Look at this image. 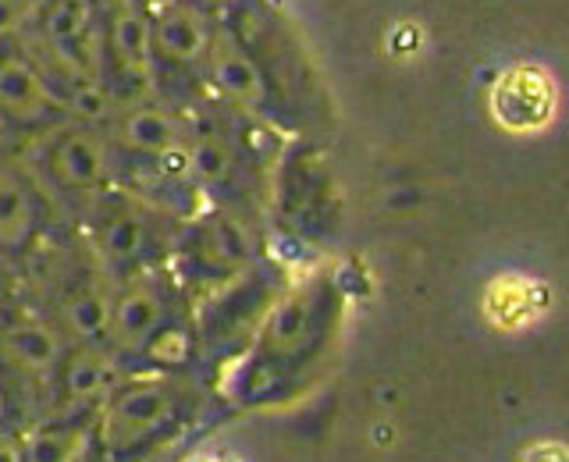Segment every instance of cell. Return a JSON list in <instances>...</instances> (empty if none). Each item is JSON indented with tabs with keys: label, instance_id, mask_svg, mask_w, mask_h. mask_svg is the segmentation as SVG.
I'll return each mask as SVG.
<instances>
[{
	"label": "cell",
	"instance_id": "obj_19",
	"mask_svg": "<svg viewBox=\"0 0 569 462\" xmlns=\"http://www.w3.org/2000/svg\"><path fill=\"white\" fill-rule=\"evenodd\" d=\"M189 349H192L189 331L164 324V328H160V331L150 338V345L142 349V352H147L150 360L164 363V366H178V363H186V360H189Z\"/></svg>",
	"mask_w": 569,
	"mask_h": 462
},
{
	"label": "cell",
	"instance_id": "obj_25",
	"mask_svg": "<svg viewBox=\"0 0 569 462\" xmlns=\"http://www.w3.org/2000/svg\"><path fill=\"white\" fill-rule=\"evenodd\" d=\"M103 4H118L121 8V4H132V0H103Z\"/></svg>",
	"mask_w": 569,
	"mask_h": 462
},
{
	"label": "cell",
	"instance_id": "obj_11",
	"mask_svg": "<svg viewBox=\"0 0 569 462\" xmlns=\"http://www.w3.org/2000/svg\"><path fill=\"white\" fill-rule=\"evenodd\" d=\"M210 40H213V32H210L207 14L196 8H171L153 26V47L178 64L203 61L210 50Z\"/></svg>",
	"mask_w": 569,
	"mask_h": 462
},
{
	"label": "cell",
	"instance_id": "obj_24",
	"mask_svg": "<svg viewBox=\"0 0 569 462\" xmlns=\"http://www.w3.org/2000/svg\"><path fill=\"white\" fill-rule=\"evenodd\" d=\"M4 413H8V402H4V391H0V420H4Z\"/></svg>",
	"mask_w": 569,
	"mask_h": 462
},
{
	"label": "cell",
	"instance_id": "obj_16",
	"mask_svg": "<svg viewBox=\"0 0 569 462\" xmlns=\"http://www.w3.org/2000/svg\"><path fill=\"white\" fill-rule=\"evenodd\" d=\"M100 249H103V257L114 263L139 260L142 249H147V224H142L139 213L132 210L111 213V218L100 224Z\"/></svg>",
	"mask_w": 569,
	"mask_h": 462
},
{
	"label": "cell",
	"instance_id": "obj_1",
	"mask_svg": "<svg viewBox=\"0 0 569 462\" xmlns=\"http://www.w3.org/2000/svg\"><path fill=\"white\" fill-rule=\"evenodd\" d=\"M178 413V395L168 381H136L107 395L97 441L111 452H132L157 438Z\"/></svg>",
	"mask_w": 569,
	"mask_h": 462
},
{
	"label": "cell",
	"instance_id": "obj_18",
	"mask_svg": "<svg viewBox=\"0 0 569 462\" xmlns=\"http://www.w3.org/2000/svg\"><path fill=\"white\" fill-rule=\"evenodd\" d=\"M189 168L203 182H228L236 171V150L221 135H203L189 147Z\"/></svg>",
	"mask_w": 569,
	"mask_h": 462
},
{
	"label": "cell",
	"instance_id": "obj_23",
	"mask_svg": "<svg viewBox=\"0 0 569 462\" xmlns=\"http://www.w3.org/2000/svg\"><path fill=\"white\" fill-rule=\"evenodd\" d=\"M0 462H26L22 459V438L0 431Z\"/></svg>",
	"mask_w": 569,
	"mask_h": 462
},
{
	"label": "cell",
	"instance_id": "obj_22",
	"mask_svg": "<svg viewBox=\"0 0 569 462\" xmlns=\"http://www.w3.org/2000/svg\"><path fill=\"white\" fill-rule=\"evenodd\" d=\"M50 4H53V0H14L18 14H22V22H40Z\"/></svg>",
	"mask_w": 569,
	"mask_h": 462
},
{
	"label": "cell",
	"instance_id": "obj_21",
	"mask_svg": "<svg viewBox=\"0 0 569 462\" xmlns=\"http://www.w3.org/2000/svg\"><path fill=\"white\" fill-rule=\"evenodd\" d=\"M22 29V14H18L14 0H0V36H11Z\"/></svg>",
	"mask_w": 569,
	"mask_h": 462
},
{
	"label": "cell",
	"instance_id": "obj_5",
	"mask_svg": "<svg viewBox=\"0 0 569 462\" xmlns=\"http://www.w3.org/2000/svg\"><path fill=\"white\" fill-rule=\"evenodd\" d=\"M114 139L121 150L139 157H168L186 147V124L164 107H136L114 124Z\"/></svg>",
	"mask_w": 569,
	"mask_h": 462
},
{
	"label": "cell",
	"instance_id": "obj_10",
	"mask_svg": "<svg viewBox=\"0 0 569 462\" xmlns=\"http://www.w3.org/2000/svg\"><path fill=\"white\" fill-rule=\"evenodd\" d=\"M97 449L93 423H40L22 438L26 462H89Z\"/></svg>",
	"mask_w": 569,
	"mask_h": 462
},
{
	"label": "cell",
	"instance_id": "obj_6",
	"mask_svg": "<svg viewBox=\"0 0 569 462\" xmlns=\"http://www.w3.org/2000/svg\"><path fill=\"white\" fill-rule=\"evenodd\" d=\"M0 355L18 370L47 378L64 360V338L43 320H22L0 331Z\"/></svg>",
	"mask_w": 569,
	"mask_h": 462
},
{
	"label": "cell",
	"instance_id": "obj_2",
	"mask_svg": "<svg viewBox=\"0 0 569 462\" xmlns=\"http://www.w3.org/2000/svg\"><path fill=\"white\" fill-rule=\"evenodd\" d=\"M50 174L53 182L71 192H93L111 182L114 153L107 147V139L93 129H68L50 147Z\"/></svg>",
	"mask_w": 569,
	"mask_h": 462
},
{
	"label": "cell",
	"instance_id": "obj_8",
	"mask_svg": "<svg viewBox=\"0 0 569 462\" xmlns=\"http://www.w3.org/2000/svg\"><path fill=\"white\" fill-rule=\"evenodd\" d=\"M107 47L124 76L150 82L157 68V47H153V22L132 4H121L107 26Z\"/></svg>",
	"mask_w": 569,
	"mask_h": 462
},
{
	"label": "cell",
	"instance_id": "obj_14",
	"mask_svg": "<svg viewBox=\"0 0 569 462\" xmlns=\"http://www.w3.org/2000/svg\"><path fill=\"white\" fill-rule=\"evenodd\" d=\"M548 82L538 71H512V76L502 79L495 93V111L502 121L516 124V129H527V121H541L545 107H548Z\"/></svg>",
	"mask_w": 569,
	"mask_h": 462
},
{
	"label": "cell",
	"instance_id": "obj_13",
	"mask_svg": "<svg viewBox=\"0 0 569 462\" xmlns=\"http://www.w3.org/2000/svg\"><path fill=\"white\" fill-rule=\"evenodd\" d=\"M111 299L100 284H82L76 289L61 307V328L64 334L76 338L79 345H97L107 338L111 328Z\"/></svg>",
	"mask_w": 569,
	"mask_h": 462
},
{
	"label": "cell",
	"instance_id": "obj_3",
	"mask_svg": "<svg viewBox=\"0 0 569 462\" xmlns=\"http://www.w3.org/2000/svg\"><path fill=\"white\" fill-rule=\"evenodd\" d=\"M168 320V307L164 295L153 281L139 278L132 284L111 299V328H107V338L118 352H142L150 345V338L164 328Z\"/></svg>",
	"mask_w": 569,
	"mask_h": 462
},
{
	"label": "cell",
	"instance_id": "obj_7",
	"mask_svg": "<svg viewBox=\"0 0 569 462\" xmlns=\"http://www.w3.org/2000/svg\"><path fill=\"white\" fill-rule=\"evenodd\" d=\"M207 58H210V76H213V82H218L221 93H228L242 107H260L267 100V82L260 76L257 61L249 58V53L231 40L228 32L213 36Z\"/></svg>",
	"mask_w": 569,
	"mask_h": 462
},
{
	"label": "cell",
	"instance_id": "obj_17",
	"mask_svg": "<svg viewBox=\"0 0 569 462\" xmlns=\"http://www.w3.org/2000/svg\"><path fill=\"white\" fill-rule=\"evenodd\" d=\"M93 0H53L43 14V32L50 43L76 40L86 29H93Z\"/></svg>",
	"mask_w": 569,
	"mask_h": 462
},
{
	"label": "cell",
	"instance_id": "obj_12",
	"mask_svg": "<svg viewBox=\"0 0 569 462\" xmlns=\"http://www.w3.org/2000/svg\"><path fill=\"white\" fill-rule=\"evenodd\" d=\"M36 195L22 174L0 168V249H22L36 231Z\"/></svg>",
	"mask_w": 569,
	"mask_h": 462
},
{
	"label": "cell",
	"instance_id": "obj_20",
	"mask_svg": "<svg viewBox=\"0 0 569 462\" xmlns=\"http://www.w3.org/2000/svg\"><path fill=\"white\" fill-rule=\"evenodd\" d=\"M302 320H307V310H302L296 299L284 302V307H278V313L271 317V324H267V345L292 349L299 331H302Z\"/></svg>",
	"mask_w": 569,
	"mask_h": 462
},
{
	"label": "cell",
	"instance_id": "obj_15",
	"mask_svg": "<svg viewBox=\"0 0 569 462\" xmlns=\"http://www.w3.org/2000/svg\"><path fill=\"white\" fill-rule=\"evenodd\" d=\"M50 53L58 68H64V76H71L76 82H100L103 58H107V32L93 26L82 36H76V40L50 43Z\"/></svg>",
	"mask_w": 569,
	"mask_h": 462
},
{
	"label": "cell",
	"instance_id": "obj_4",
	"mask_svg": "<svg viewBox=\"0 0 569 462\" xmlns=\"http://www.w3.org/2000/svg\"><path fill=\"white\" fill-rule=\"evenodd\" d=\"M61 97L47 86V79L18 53L0 58V114L18 124H36L58 111Z\"/></svg>",
	"mask_w": 569,
	"mask_h": 462
},
{
	"label": "cell",
	"instance_id": "obj_9",
	"mask_svg": "<svg viewBox=\"0 0 569 462\" xmlns=\"http://www.w3.org/2000/svg\"><path fill=\"white\" fill-rule=\"evenodd\" d=\"M61 395L68 405H89L107 399L118 388V366L97 345H82L61 360Z\"/></svg>",
	"mask_w": 569,
	"mask_h": 462
}]
</instances>
